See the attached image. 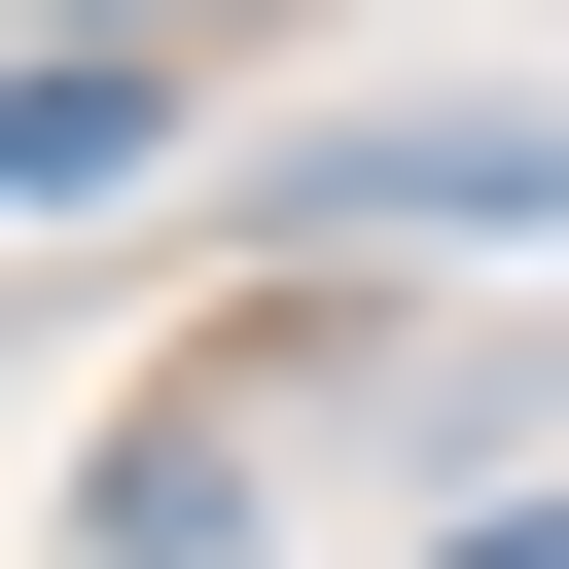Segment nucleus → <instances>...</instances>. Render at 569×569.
I'll list each match as a JSON object with an SVG mask.
<instances>
[{
	"mask_svg": "<svg viewBox=\"0 0 569 569\" xmlns=\"http://www.w3.org/2000/svg\"><path fill=\"white\" fill-rule=\"evenodd\" d=\"M0 178L107 213V178H142V36H36V71H0Z\"/></svg>",
	"mask_w": 569,
	"mask_h": 569,
	"instance_id": "f257e3e1",
	"label": "nucleus"
},
{
	"mask_svg": "<svg viewBox=\"0 0 569 569\" xmlns=\"http://www.w3.org/2000/svg\"><path fill=\"white\" fill-rule=\"evenodd\" d=\"M36 36H142V0H36Z\"/></svg>",
	"mask_w": 569,
	"mask_h": 569,
	"instance_id": "f03ea898",
	"label": "nucleus"
},
{
	"mask_svg": "<svg viewBox=\"0 0 569 569\" xmlns=\"http://www.w3.org/2000/svg\"><path fill=\"white\" fill-rule=\"evenodd\" d=\"M462 569H569V533H462Z\"/></svg>",
	"mask_w": 569,
	"mask_h": 569,
	"instance_id": "7ed1b4c3",
	"label": "nucleus"
}]
</instances>
